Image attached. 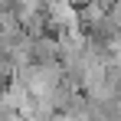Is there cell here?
<instances>
[{"mask_svg":"<svg viewBox=\"0 0 121 121\" xmlns=\"http://www.w3.org/2000/svg\"><path fill=\"white\" fill-rule=\"evenodd\" d=\"M17 20H20L23 33L30 39H39V36H52L49 26H46V3H33V0H17Z\"/></svg>","mask_w":121,"mask_h":121,"instance_id":"obj_1","label":"cell"}]
</instances>
